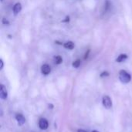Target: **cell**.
Returning <instances> with one entry per match:
<instances>
[{
  "label": "cell",
  "mask_w": 132,
  "mask_h": 132,
  "mask_svg": "<svg viewBox=\"0 0 132 132\" xmlns=\"http://www.w3.org/2000/svg\"><path fill=\"white\" fill-rule=\"evenodd\" d=\"M119 80L122 84H128L131 80V76L129 73H128L125 70H121L119 72L118 75Z\"/></svg>",
  "instance_id": "1"
},
{
  "label": "cell",
  "mask_w": 132,
  "mask_h": 132,
  "mask_svg": "<svg viewBox=\"0 0 132 132\" xmlns=\"http://www.w3.org/2000/svg\"><path fill=\"white\" fill-rule=\"evenodd\" d=\"M102 104L103 106L106 108V109H110L112 108V101L110 98L109 96H104L102 98Z\"/></svg>",
  "instance_id": "2"
},
{
  "label": "cell",
  "mask_w": 132,
  "mask_h": 132,
  "mask_svg": "<svg viewBox=\"0 0 132 132\" xmlns=\"http://www.w3.org/2000/svg\"><path fill=\"white\" fill-rule=\"evenodd\" d=\"M7 97H8V93H7L6 87L3 84H1L0 85V98L2 100H5Z\"/></svg>",
  "instance_id": "3"
},
{
  "label": "cell",
  "mask_w": 132,
  "mask_h": 132,
  "mask_svg": "<svg viewBox=\"0 0 132 132\" xmlns=\"http://www.w3.org/2000/svg\"><path fill=\"white\" fill-rule=\"evenodd\" d=\"M39 127L41 130H46L49 127V123L46 119L41 118L39 121Z\"/></svg>",
  "instance_id": "4"
},
{
  "label": "cell",
  "mask_w": 132,
  "mask_h": 132,
  "mask_svg": "<svg viewBox=\"0 0 132 132\" xmlns=\"http://www.w3.org/2000/svg\"><path fill=\"white\" fill-rule=\"evenodd\" d=\"M15 118V120L17 121V123H18L19 126H22L26 123V118H24V116L22 114H17Z\"/></svg>",
  "instance_id": "5"
},
{
  "label": "cell",
  "mask_w": 132,
  "mask_h": 132,
  "mask_svg": "<svg viewBox=\"0 0 132 132\" xmlns=\"http://www.w3.org/2000/svg\"><path fill=\"white\" fill-rule=\"evenodd\" d=\"M50 72H51V68H50V65H48V64H43L42 67H41V73L43 74V75H48V74H50Z\"/></svg>",
  "instance_id": "6"
},
{
  "label": "cell",
  "mask_w": 132,
  "mask_h": 132,
  "mask_svg": "<svg viewBox=\"0 0 132 132\" xmlns=\"http://www.w3.org/2000/svg\"><path fill=\"white\" fill-rule=\"evenodd\" d=\"M22 10V5L21 3L19 2H16L14 5H13V8H12V12H13V14L15 15H17Z\"/></svg>",
  "instance_id": "7"
},
{
  "label": "cell",
  "mask_w": 132,
  "mask_h": 132,
  "mask_svg": "<svg viewBox=\"0 0 132 132\" xmlns=\"http://www.w3.org/2000/svg\"><path fill=\"white\" fill-rule=\"evenodd\" d=\"M63 46H64V48L71 50H73V49L74 48L75 45H74V43H73L72 41H68V42H66V43L63 44Z\"/></svg>",
  "instance_id": "8"
},
{
  "label": "cell",
  "mask_w": 132,
  "mask_h": 132,
  "mask_svg": "<svg viewBox=\"0 0 132 132\" xmlns=\"http://www.w3.org/2000/svg\"><path fill=\"white\" fill-rule=\"evenodd\" d=\"M128 58V56L126 54H121L118 56V58L116 59V61L118 63H121V62H124L125 60H126Z\"/></svg>",
  "instance_id": "9"
},
{
  "label": "cell",
  "mask_w": 132,
  "mask_h": 132,
  "mask_svg": "<svg viewBox=\"0 0 132 132\" xmlns=\"http://www.w3.org/2000/svg\"><path fill=\"white\" fill-rule=\"evenodd\" d=\"M54 61H55L56 64H60L63 62V59L60 56H56L54 57Z\"/></svg>",
  "instance_id": "10"
},
{
  "label": "cell",
  "mask_w": 132,
  "mask_h": 132,
  "mask_svg": "<svg viewBox=\"0 0 132 132\" xmlns=\"http://www.w3.org/2000/svg\"><path fill=\"white\" fill-rule=\"evenodd\" d=\"M80 63H81L80 60H75V61L73 63L72 66H73L74 68H78V67L80 66Z\"/></svg>",
  "instance_id": "11"
},
{
  "label": "cell",
  "mask_w": 132,
  "mask_h": 132,
  "mask_svg": "<svg viewBox=\"0 0 132 132\" xmlns=\"http://www.w3.org/2000/svg\"><path fill=\"white\" fill-rule=\"evenodd\" d=\"M3 67H4V62L2 60V59L0 60V70H2L3 69Z\"/></svg>",
  "instance_id": "12"
},
{
  "label": "cell",
  "mask_w": 132,
  "mask_h": 132,
  "mask_svg": "<svg viewBox=\"0 0 132 132\" xmlns=\"http://www.w3.org/2000/svg\"><path fill=\"white\" fill-rule=\"evenodd\" d=\"M108 76H109V73H108V72H104V73H102L101 74V77H108Z\"/></svg>",
  "instance_id": "13"
},
{
  "label": "cell",
  "mask_w": 132,
  "mask_h": 132,
  "mask_svg": "<svg viewBox=\"0 0 132 132\" xmlns=\"http://www.w3.org/2000/svg\"><path fill=\"white\" fill-rule=\"evenodd\" d=\"M77 132H87V131H86L85 130H83V129H78Z\"/></svg>",
  "instance_id": "14"
},
{
  "label": "cell",
  "mask_w": 132,
  "mask_h": 132,
  "mask_svg": "<svg viewBox=\"0 0 132 132\" xmlns=\"http://www.w3.org/2000/svg\"><path fill=\"white\" fill-rule=\"evenodd\" d=\"M92 132H99L98 131H96V130H94V131H92Z\"/></svg>",
  "instance_id": "15"
}]
</instances>
